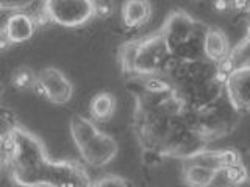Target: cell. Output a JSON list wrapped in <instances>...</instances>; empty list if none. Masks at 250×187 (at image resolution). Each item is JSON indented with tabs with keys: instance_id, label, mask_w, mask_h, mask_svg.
Masks as SVG:
<instances>
[{
	"instance_id": "obj_1",
	"label": "cell",
	"mask_w": 250,
	"mask_h": 187,
	"mask_svg": "<svg viewBox=\"0 0 250 187\" xmlns=\"http://www.w3.org/2000/svg\"><path fill=\"white\" fill-rule=\"evenodd\" d=\"M42 13L61 27H82L94 16V0H44Z\"/></svg>"
},
{
	"instance_id": "obj_2",
	"label": "cell",
	"mask_w": 250,
	"mask_h": 187,
	"mask_svg": "<svg viewBox=\"0 0 250 187\" xmlns=\"http://www.w3.org/2000/svg\"><path fill=\"white\" fill-rule=\"evenodd\" d=\"M38 83L42 95L53 105H66L74 95V86L57 67H44L38 72Z\"/></svg>"
},
{
	"instance_id": "obj_3",
	"label": "cell",
	"mask_w": 250,
	"mask_h": 187,
	"mask_svg": "<svg viewBox=\"0 0 250 187\" xmlns=\"http://www.w3.org/2000/svg\"><path fill=\"white\" fill-rule=\"evenodd\" d=\"M119 151L117 140L106 134V132H99L91 142L80 150L83 159L92 167H104L111 162Z\"/></svg>"
},
{
	"instance_id": "obj_4",
	"label": "cell",
	"mask_w": 250,
	"mask_h": 187,
	"mask_svg": "<svg viewBox=\"0 0 250 187\" xmlns=\"http://www.w3.org/2000/svg\"><path fill=\"white\" fill-rule=\"evenodd\" d=\"M227 91L234 108L250 111V66L234 70L227 81Z\"/></svg>"
},
{
	"instance_id": "obj_5",
	"label": "cell",
	"mask_w": 250,
	"mask_h": 187,
	"mask_svg": "<svg viewBox=\"0 0 250 187\" xmlns=\"http://www.w3.org/2000/svg\"><path fill=\"white\" fill-rule=\"evenodd\" d=\"M2 33L6 35L11 44H22L28 41L35 33V22L30 16L23 13H16L10 16L3 25Z\"/></svg>"
},
{
	"instance_id": "obj_6",
	"label": "cell",
	"mask_w": 250,
	"mask_h": 187,
	"mask_svg": "<svg viewBox=\"0 0 250 187\" xmlns=\"http://www.w3.org/2000/svg\"><path fill=\"white\" fill-rule=\"evenodd\" d=\"M122 22L128 28H139L150 20L152 3L148 0H125L122 3Z\"/></svg>"
},
{
	"instance_id": "obj_7",
	"label": "cell",
	"mask_w": 250,
	"mask_h": 187,
	"mask_svg": "<svg viewBox=\"0 0 250 187\" xmlns=\"http://www.w3.org/2000/svg\"><path fill=\"white\" fill-rule=\"evenodd\" d=\"M203 49H205V55L209 59L219 62L225 56H229V39L219 28H209L205 35Z\"/></svg>"
},
{
	"instance_id": "obj_8",
	"label": "cell",
	"mask_w": 250,
	"mask_h": 187,
	"mask_svg": "<svg viewBox=\"0 0 250 187\" xmlns=\"http://www.w3.org/2000/svg\"><path fill=\"white\" fill-rule=\"evenodd\" d=\"M99 132L100 131L89 119H84L82 115H72V119H70V134H72L78 151L88 145Z\"/></svg>"
},
{
	"instance_id": "obj_9",
	"label": "cell",
	"mask_w": 250,
	"mask_h": 187,
	"mask_svg": "<svg viewBox=\"0 0 250 187\" xmlns=\"http://www.w3.org/2000/svg\"><path fill=\"white\" fill-rule=\"evenodd\" d=\"M217 171L199 164H189L183 168V181L189 187H208L216 179Z\"/></svg>"
},
{
	"instance_id": "obj_10",
	"label": "cell",
	"mask_w": 250,
	"mask_h": 187,
	"mask_svg": "<svg viewBox=\"0 0 250 187\" xmlns=\"http://www.w3.org/2000/svg\"><path fill=\"white\" fill-rule=\"evenodd\" d=\"M116 111V97L109 92H100L92 98L89 112L92 119L99 122H108Z\"/></svg>"
},
{
	"instance_id": "obj_11",
	"label": "cell",
	"mask_w": 250,
	"mask_h": 187,
	"mask_svg": "<svg viewBox=\"0 0 250 187\" xmlns=\"http://www.w3.org/2000/svg\"><path fill=\"white\" fill-rule=\"evenodd\" d=\"M11 83L14 88L21 91H35L38 86V74H35L31 67L27 66L18 67L11 75Z\"/></svg>"
},
{
	"instance_id": "obj_12",
	"label": "cell",
	"mask_w": 250,
	"mask_h": 187,
	"mask_svg": "<svg viewBox=\"0 0 250 187\" xmlns=\"http://www.w3.org/2000/svg\"><path fill=\"white\" fill-rule=\"evenodd\" d=\"M225 176H227V179H229L230 183L238 184V186L239 184H244L247 179L250 178L249 176V171H247L246 166L242 162L234 164V166L225 168Z\"/></svg>"
},
{
	"instance_id": "obj_13",
	"label": "cell",
	"mask_w": 250,
	"mask_h": 187,
	"mask_svg": "<svg viewBox=\"0 0 250 187\" xmlns=\"http://www.w3.org/2000/svg\"><path fill=\"white\" fill-rule=\"evenodd\" d=\"M91 187H131L125 178L119 175H105L97 178Z\"/></svg>"
},
{
	"instance_id": "obj_14",
	"label": "cell",
	"mask_w": 250,
	"mask_h": 187,
	"mask_svg": "<svg viewBox=\"0 0 250 187\" xmlns=\"http://www.w3.org/2000/svg\"><path fill=\"white\" fill-rule=\"evenodd\" d=\"M114 11V2L113 0H94V14L96 18L108 19Z\"/></svg>"
},
{
	"instance_id": "obj_15",
	"label": "cell",
	"mask_w": 250,
	"mask_h": 187,
	"mask_svg": "<svg viewBox=\"0 0 250 187\" xmlns=\"http://www.w3.org/2000/svg\"><path fill=\"white\" fill-rule=\"evenodd\" d=\"M219 161H221V167L222 170L229 168L231 166H234V164H239L242 159L238 151L234 150H221L219 151Z\"/></svg>"
},
{
	"instance_id": "obj_16",
	"label": "cell",
	"mask_w": 250,
	"mask_h": 187,
	"mask_svg": "<svg viewBox=\"0 0 250 187\" xmlns=\"http://www.w3.org/2000/svg\"><path fill=\"white\" fill-rule=\"evenodd\" d=\"M213 10L217 13H227L231 10V0H213Z\"/></svg>"
},
{
	"instance_id": "obj_17",
	"label": "cell",
	"mask_w": 250,
	"mask_h": 187,
	"mask_svg": "<svg viewBox=\"0 0 250 187\" xmlns=\"http://www.w3.org/2000/svg\"><path fill=\"white\" fill-rule=\"evenodd\" d=\"M231 10L236 13L250 11V0H231Z\"/></svg>"
}]
</instances>
